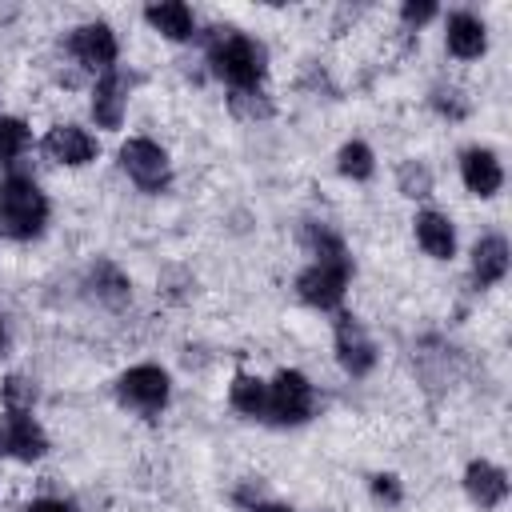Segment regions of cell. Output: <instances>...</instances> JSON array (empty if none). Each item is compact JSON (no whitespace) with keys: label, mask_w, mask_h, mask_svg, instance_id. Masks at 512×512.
Masks as SVG:
<instances>
[{"label":"cell","mask_w":512,"mask_h":512,"mask_svg":"<svg viewBox=\"0 0 512 512\" xmlns=\"http://www.w3.org/2000/svg\"><path fill=\"white\" fill-rule=\"evenodd\" d=\"M444 48L456 60H480L488 52V24L476 12H452L444 20Z\"/></svg>","instance_id":"cell-15"},{"label":"cell","mask_w":512,"mask_h":512,"mask_svg":"<svg viewBox=\"0 0 512 512\" xmlns=\"http://www.w3.org/2000/svg\"><path fill=\"white\" fill-rule=\"evenodd\" d=\"M316 412V384L300 368H280L268 380V412L264 420L276 428H300Z\"/></svg>","instance_id":"cell-4"},{"label":"cell","mask_w":512,"mask_h":512,"mask_svg":"<svg viewBox=\"0 0 512 512\" xmlns=\"http://www.w3.org/2000/svg\"><path fill=\"white\" fill-rule=\"evenodd\" d=\"M52 204L44 196V188L28 176V172H8L0 180V236L28 244L48 228Z\"/></svg>","instance_id":"cell-2"},{"label":"cell","mask_w":512,"mask_h":512,"mask_svg":"<svg viewBox=\"0 0 512 512\" xmlns=\"http://www.w3.org/2000/svg\"><path fill=\"white\" fill-rule=\"evenodd\" d=\"M128 100H132V76L116 64L112 72L96 76L92 92H88V112H92V124L104 128V132H116L128 116Z\"/></svg>","instance_id":"cell-9"},{"label":"cell","mask_w":512,"mask_h":512,"mask_svg":"<svg viewBox=\"0 0 512 512\" xmlns=\"http://www.w3.org/2000/svg\"><path fill=\"white\" fill-rule=\"evenodd\" d=\"M428 100H432V108H436L440 116H448V120H464V116H468V96H464L460 88H452V84H448V88H444V84L432 88Z\"/></svg>","instance_id":"cell-26"},{"label":"cell","mask_w":512,"mask_h":512,"mask_svg":"<svg viewBox=\"0 0 512 512\" xmlns=\"http://www.w3.org/2000/svg\"><path fill=\"white\" fill-rule=\"evenodd\" d=\"M24 512H76L64 496H32L28 504H24Z\"/></svg>","instance_id":"cell-28"},{"label":"cell","mask_w":512,"mask_h":512,"mask_svg":"<svg viewBox=\"0 0 512 512\" xmlns=\"http://www.w3.org/2000/svg\"><path fill=\"white\" fill-rule=\"evenodd\" d=\"M336 172H340L344 180H352V184L372 180V176H376V152H372V144H364V140H344V144L336 148Z\"/></svg>","instance_id":"cell-20"},{"label":"cell","mask_w":512,"mask_h":512,"mask_svg":"<svg viewBox=\"0 0 512 512\" xmlns=\"http://www.w3.org/2000/svg\"><path fill=\"white\" fill-rule=\"evenodd\" d=\"M332 352H336V364L352 376V380H364L376 360H380V348L372 340V332L364 328L360 316L352 312H336V324H332Z\"/></svg>","instance_id":"cell-8"},{"label":"cell","mask_w":512,"mask_h":512,"mask_svg":"<svg viewBox=\"0 0 512 512\" xmlns=\"http://www.w3.org/2000/svg\"><path fill=\"white\" fill-rule=\"evenodd\" d=\"M464 492L480 512H496L508 500V472L492 460H468L464 468Z\"/></svg>","instance_id":"cell-14"},{"label":"cell","mask_w":512,"mask_h":512,"mask_svg":"<svg viewBox=\"0 0 512 512\" xmlns=\"http://www.w3.org/2000/svg\"><path fill=\"white\" fill-rule=\"evenodd\" d=\"M412 232H416V244L424 248V256H432V260H452L456 256V224H452L448 212L420 208L412 216Z\"/></svg>","instance_id":"cell-17"},{"label":"cell","mask_w":512,"mask_h":512,"mask_svg":"<svg viewBox=\"0 0 512 512\" xmlns=\"http://www.w3.org/2000/svg\"><path fill=\"white\" fill-rule=\"evenodd\" d=\"M48 452V432L32 412H8L0 416V456L20 460V464H36Z\"/></svg>","instance_id":"cell-10"},{"label":"cell","mask_w":512,"mask_h":512,"mask_svg":"<svg viewBox=\"0 0 512 512\" xmlns=\"http://www.w3.org/2000/svg\"><path fill=\"white\" fill-rule=\"evenodd\" d=\"M8 348V320H4V312H0V352Z\"/></svg>","instance_id":"cell-31"},{"label":"cell","mask_w":512,"mask_h":512,"mask_svg":"<svg viewBox=\"0 0 512 512\" xmlns=\"http://www.w3.org/2000/svg\"><path fill=\"white\" fill-rule=\"evenodd\" d=\"M228 108L244 120H268L272 116V100L260 88H244V92H228Z\"/></svg>","instance_id":"cell-24"},{"label":"cell","mask_w":512,"mask_h":512,"mask_svg":"<svg viewBox=\"0 0 512 512\" xmlns=\"http://www.w3.org/2000/svg\"><path fill=\"white\" fill-rule=\"evenodd\" d=\"M204 56H208V72L220 84H228V92L260 88L268 72V48L240 28H212L204 36Z\"/></svg>","instance_id":"cell-1"},{"label":"cell","mask_w":512,"mask_h":512,"mask_svg":"<svg viewBox=\"0 0 512 512\" xmlns=\"http://www.w3.org/2000/svg\"><path fill=\"white\" fill-rule=\"evenodd\" d=\"M228 408L244 420H264L268 412V380H260L256 372H236L228 380Z\"/></svg>","instance_id":"cell-19"},{"label":"cell","mask_w":512,"mask_h":512,"mask_svg":"<svg viewBox=\"0 0 512 512\" xmlns=\"http://www.w3.org/2000/svg\"><path fill=\"white\" fill-rule=\"evenodd\" d=\"M84 288H88V296H92L96 304H104V308H124V304L132 300V276H128L116 260H104V256L88 264Z\"/></svg>","instance_id":"cell-16"},{"label":"cell","mask_w":512,"mask_h":512,"mask_svg":"<svg viewBox=\"0 0 512 512\" xmlns=\"http://www.w3.org/2000/svg\"><path fill=\"white\" fill-rule=\"evenodd\" d=\"M508 264H512V248H508V240L500 232H484L468 252V272H472V284L480 292L496 288L508 276Z\"/></svg>","instance_id":"cell-13"},{"label":"cell","mask_w":512,"mask_h":512,"mask_svg":"<svg viewBox=\"0 0 512 512\" xmlns=\"http://www.w3.org/2000/svg\"><path fill=\"white\" fill-rule=\"evenodd\" d=\"M460 184L476 196V200H492L504 188V164L492 148L472 144L460 152Z\"/></svg>","instance_id":"cell-12"},{"label":"cell","mask_w":512,"mask_h":512,"mask_svg":"<svg viewBox=\"0 0 512 512\" xmlns=\"http://www.w3.org/2000/svg\"><path fill=\"white\" fill-rule=\"evenodd\" d=\"M32 144V128L24 116H8L0 112V168H12Z\"/></svg>","instance_id":"cell-21"},{"label":"cell","mask_w":512,"mask_h":512,"mask_svg":"<svg viewBox=\"0 0 512 512\" xmlns=\"http://www.w3.org/2000/svg\"><path fill=\"white\" fill-rule=\"evenodd\" d=\"M368 492H372V500L384 504V508L404 504V484H400L396 472H372V476H368Z\"/></svg>","instance_id":"cell-25"},{"label":"cell","mask_w":512,"mask_h":512,"mask_svg":"<svg viewBox=\"0 0 512 512\" xmlns=\"http://www.w3.org/2000/svg\"><path fill=\"white\" fill-rule=\"evenodd\" d=\"M440 16V8L432 4V0H404L400 4V24L408 28V32H420L428 20H436Z\"/></svg>","instance_id":"cell-27"},{"label":"cell","mask_w":512,"mask_h":512,"mask_svg":"<svg viewBox=\"0 0 512 512\" xmlns=\"http://www.w3.org/2000/svg\"><path fill=\"white\" fill-rule=\"evenodd\" d=\"M232 496H236V504H240V508H256L260 500H268V496H264V488H260L256 480H244V484H240Z\"/></svg>","instance_id":"cell-29"},{"label":"cell","mask_w":512,"mask_h":512,"mask_svg":"<svg viewBox=\"0 0 512 512\" xmlns=\"http://www.w3.org/2000/svg\"><path fill=\"white\" fill-rule=\"evenodd\" d=\"M352 252H332V256H316L308 260L300 272H296V296L300 304L316 308V312H336L348 296V284H352Z\"/></svg>","instance_id":"cell-3"},{"label":"cell","mask_w":512,"mask_h":512,"mask_svg":"<svg viewBox=\"0 0 512 512\" xmlns=\"http://www.w3.org/2000/svg\"><path fill=\"white\" fill-rule=\"evenodd\" d=\"M248 512H292L288 504H280V500H260L256 508H248Z\"/></svg>","instance_id":"cell-30"},{"label":"cell","mask_w":512,"mask_h":512,"mask_svg":"<svg viewBox=\"0 0 512 512\" xmlns=\"http://www.w3.org/2000/svg\"><path fill=\"white\" fill-rule=\"evenodd\" d=\"M396 188H400V196H408V200H428L432 196V188H436V176H432V168L424 164V160H400V168H396Z\"/></svg>","instance_id":"cell-22"},{"label":"cell","mask_w":512,"mask_h":512,"mask_svg":"<svg viewBox=\"0 0 512 512\" xmlns=\"http://www.w3.org/2000/svg\"><path fill=\"white\" fill-rule=\"evenodd\" d=\"M116 160H120V172H124L140 192H148V196L168 192V184H172V160H168L164 144H156L152 136H128V140L120 144Z\"/></svg>","instance_id":"cell-6"},{"label":"cell","mask_w":512,"mask_h":512,"mask_svg":"<svg viewBox=\"0 0 512 512\" xmlns=\"http://www.w3.org/2000/svg\"><path fill=\"white\" fill-rule=\"evenodd\" d=\"M0 400H4L8 412H32L36 400H40L36 376H28V372H8L4 384H0Z\"/></svg>","instance_id":"cell-23"},{"label":"cell","mask_w":512,"mask_h":512,"mask_svg":"<svg viewBox=\"0 0 512 512\" xmlns=\"http://www.w3.org/2000/svg\"><path fill=\"white\" fill-rule=\"evenodd\" d=\"M40 148H44V156L52 160V164H60V168H88L96 156H100V140L84 128V124H52L48 132H44V140H40Z\"/></svg>","instance_id":"cell-11"},{"label":"cell","mask_w":512,"mask_h":512,"mask_svg":"<svg viewBox=\"0 0 512 512\" xmlns=\"http://www.w3.org/2000/svg\"><path fill=\"white\" fill-rule=\"evenodd\" d=\"M64 48L84 72H96V76L112 72L116 60H120V36H116V28L108 20H84V24L68 28Z\"/></svg>","instance_id":"cell-7"},{"label":"cell","mask_w":512,"mask_h":512,"mask_svg":"<svg viewBox=\"0 0 512 512\" xmlns=\"http://www.w3.org/2000/svg\"><path fill=\"white\" fill-rule=\"evenodd\" d=\"M116 400L136 416H160L172 400V376L168 368L140 360L116 376Z\"/></svg>","instance_id":"cell-5"},{"label":"cell","mask_w":512,"mask_h":512,"mask_svg":"<svg viewBox=\"0 0 512 512\" xmlns=\"http://www.w3.org/2000/svg\"><path fill=\"white\" fill-rule=\"evenodd\" d=\"M144 20L152 32H160L164 40L172 44H184V40H196V16L184 0H160V4H148L144 8Z\"/></svg>","instance_id":"cell-18"}]
</instances>
